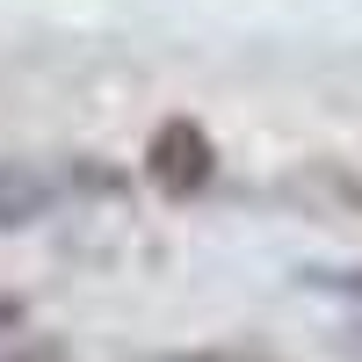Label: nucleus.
<instances>
[{"label": "nucleus", "instance_id": "obj_4", "mask_svg": "<svg viewBox=\"0 0 362 362\" xmlns=\"http://www.w3.org/2000/svg\"><path fill=\"white\" fill-rule=\"evenodd\" d=\"M145 362H254V355H145Z\"/></svg>", "mask_w": 362, "mask_h": 362}, {"label": "nucleus", "instance_id": "obj_2", "mask_svg": "<svg viewBox=\"0 0 362 362\" xmlns=\"http://www.w3.org/2000/svg\"><path fill=\"white\" fill-rule=\"evenodd\" d=\"M51 210V181L22 160H0V232H22Z\"/></svg>", "mask_w": 362, "mask_h": 362}, {"label": "nucleus", "instance_id": "obj_1", "mask_svg": "<svg viewBox=\"0 0 362 362\" xmlns=\"http://www.w3.org/2000/svg\"><path fill=\"white\" fill-rule=\"evenodd\" d=\"M145 174H153L160 196H196V189H210V174H218V145H210L203 124L167 116V124L145 138Z\"/></svg>", "mask_w": 362, "mask_h": 362}, {"label": "nucleus", "instance_id": "obj_3", "mask_svg": "<svg viewBox=\"0 0 362 362\" xmlns=\"http://www.w3.org/2000/svg\"><path fill=\"white\" fill-rule=\"evenodd\" d=\"M22 334V297H0V341Z\"/></svg>", "mask_w": 362, "mask_h": 362}]
</instances>
